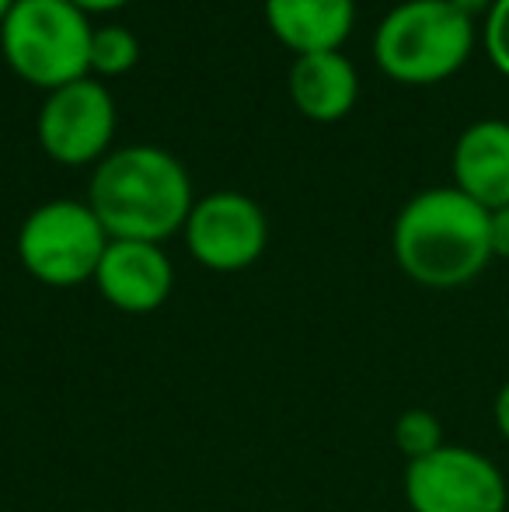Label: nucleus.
<instances>
[{"instance_id":"nucleus-17","label":"nucleus","mask_w":509,"mask_h":512,"mask_svg":"<svg viewBox=\"0 0 509 512\" xmlns=\"http://www.w3.org/2000/svg\"><path fill=\"white\" fill-rule=\"evenodd\" d=\"M492 415H496V429H499V436L509 443V380L503 387H499V394H496V405H492Z\"/></svg>"},{"instance_id":"nucleus-15","label":"nucleus","mask_w":509,"mask_h":512,"mask_svg":"<svg viewBox=\"0 0 509 512\" xmlns=\"http://www.w3.org/2000/svg\"><path fill=\"white\" fill-rule=\"evenodd\" d=\"M485 49L492 63L509 77V0H492L485 18Z\"/></svg>"},{"instance_id":"nucleus-8","label":"nucleus","mask_w":509,"mask_h":512,"mask_svg":"<svg viewBox=\"0 0 509 512\" xmlns=\"http://www.w3.org/2000/svg\"><path fill=\"white\" fill-rule=\"evenodd\" d=\"M116 133V98L98 77H77L46 95L39 108V140L56 161L81 164L98 157Z\"/></svg>"},{"instance_id":"nucleus-4","label":"nucleus","mask_w":509,"mask_h":512,"mask_svg":"<svg viewBox=\"0 0 509 512\" xmlns=\"http://www.w3.org/2000/svg\"><path fill=\"white\" fill-rule=\"evenodd\" d=\"M91 32L74 0H14L0 21V46L18 74L53 91L91 70Z\"/></svg>"},{"instance_id":"nucleus-13","label":"nucleus","mask_w":509,"mask_h":512,"mask_svg":"<svg viewBox=\"0 0 509 512\" xmlns=\"http://www.w3.org/2000/svg\"><path fill=\"white\" fill-rule=\"evenodd\" d=\"M394 446L401 450V457L412 464V460H422L429 453H436L443 443V425L433 411L426 408H408L398 415L394 422Z\"/></svg>"},{"instance_id":"nucleus-10","label":"nucleus","mask_w":509,"mask_h":512,"mask_svg":"<svg viewBox=\"0 0 509 512\" xmlns=\"http://www.w3.org/2000/svg\"><path fill=\"white\" fill-rule=\"evenodd\" d=\"M454 182L478 206H509V122H471L454 147Z\"/></svg>"},{"instance_id":"nucleus-19","label":"nucleus","mask_w":509,"mask_h":512,"mask_svg":"<svg viewBox=\"0 0 509 512\" xmlns=\"http://www.w3.org/2000/svg\"><path fill=\"white\" fill-rule=\"evenodd\" d=\"M14 0H0V21H4V14H7V7H11Z\"/></svg>"},{"instance_id":"nucleus-6","label":"nucleus","mask_w":509,"mask_h":512,"mask_svg":"<svg viewBox=\"0 0 509 512\" xmlns=\"http://www.w3.org/2000/svg\"><path fill=\"white\" fill-rule=\"evenodd\" d=\"M405 502L412 512H506V474L471 446H440L405 467Z\"/></svg>"},{"instance_id":"nucleus-1","label":"nucleus","mask_w":509,"mask_h":512,"mask_svg":"<svg viewBox=\"0 0 509 512\" xmlns=\"http://www.w3.org/2000/svg\"><path fill=\"white\" fill-rule=\"evenodd\" d=\"M391 244L408 279L429 290H457L492 262L489 209L457 185L426 189L401 206Z\"/></svg>"},{"instance_id":"nucleus-7","label":"nucleus","mask_w":509,"mask_h":512,"mask_svg":"<svg viewBox=\"0 0 509 512\" xmlns=\"http://www.w3.org/2000/svg\"><path fill=\"white\" fill-rule=\"evenodd\" d=\"M185 244L192 258L213 272H238L258 262L269 241V223L252 196L220 189L196 199L185 220Z\"/></svg>"},{"instance_id":"nucleus-11","label":"nucleus","mask_w":509,"mask_h":512,"mask_svg":"<svg viewBox=\"0 0 509 512\" xmlns=\"http://www.w3.org/2000/svg\"><path fill=\"white\" fill-rule=\"evenodd\" d=\"M360 77L346 53L339 49H314L297 53L290 67V95L297 108L311 119H339L356 102Z\"/></svg>"},{"instance_id":"nucleus-14","label":"nucleus","mask_w":509,"mask_h":512,"mask_svg":"<svg viewBox=\"0 0 509 512\" xmlns=\"http://www.w3.org/2000/svg\"><path fill=\"white\" fill-rule=\"evenodd\" d=\"M140 60V39L126 25H102L91 32V70L123 74Z\"/></svg>"},{"instance_id":"nucleus-5","label":"nucleus","mask_w":509,"mask_h":512,"mask_svg":"<svg viewBox=\"0 0 509 512\" xmlns=\"http://www.w3.org/2000/svg\"><path fill=\"white\" fill-rule=\"evenodd\" d=\"M109 241V230L102 227L91 203L49 199L35 206L21 223L18 258L39 283L67 290L84 279H95Z\"/></svg>"},{"instance_id":"nucleus-18","label":"nucleus","mask_w":509,"mask_h":512,"mask_svg":"<svg viewBox=\"0 0 509 512\" xmlns=\"http://www.w3.org/2000/svg\"><path fill=\"white\" fill-rule=\"evenodd\" d=\"M74 4L84 7V11H109V7H119L126 0H74Z\"/></svg>"},{"instance_id":"nucleus-12","label":"nucleus","mask_w":509,"mask_h":512,"mask_svg":"<svg viewBox=\"0 0 509 512\" xmlns=\"http://www.w3.org/2000/svg\"><path fill=\"white\" fill-rule=\"evenodd\" d=\"M272 32L297 53L339 49L356 18V0H265Z\"/></svg>"},{"instance_id":"nucleus-9","label":"nucleus","mask_w":509,"mask_h":512,"mask_svg":"<svg viewBox=\"0 0 509 512\" xmlns=\"http://www.w3.org/2000/svg\"><path fill=\"white\" fill-rule=\"evenodd\" d=\"M95 286L112 307L126 314H150L171 297L175 269L157 241L112 237L95 269Z\"/></svg>"},{"instance_id":"nucleus-2","label":"nucleus","mask_w":509,"mask_h":512,"mask_svg":"<svg viewBox=\"0 0 509 512\" xmlns=\"http://www.w3.org/2000/svg\"><path fill=\"white\" fill-rule=\"evenodd\" d=\"M88 203L109 237L161 244L189 220L192 178L171 150L129 143L98 161Z\"/></svg>"},{"instance_id":"nucleus-3","label":"nucleus","mask_w":509,"mask_h":512,"mask_svg":"<svg viewBox=\"0 0 509 512\" xmlns=\"http://www.w3.org/2000/svg\"><path fill=\"white\" fill-rule=\"evenodd\" d=\"M475 46V25L454 0H401L384 14L374 35L377 63L405 84L450 77Z\"/></svg>"},{"instance_id":"nucleus-16","label":"nucleus","mask_w":509,"mask_h":512,"mask_svg":"<svg viewBox=\"0 0 509 512\" xmlns=\"http://www.w3.org/2000/svg\"><path fill=\"white\" fill-rule=\"evenodd\" d=\"M489 237H492V258L509 262V206L489 213Z\"/></svg>"}]
</instances>
